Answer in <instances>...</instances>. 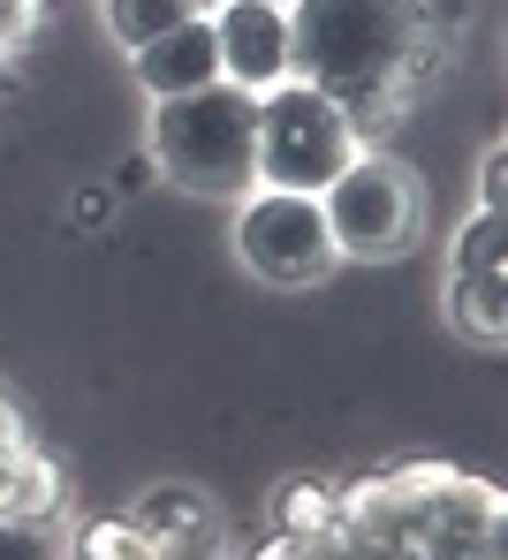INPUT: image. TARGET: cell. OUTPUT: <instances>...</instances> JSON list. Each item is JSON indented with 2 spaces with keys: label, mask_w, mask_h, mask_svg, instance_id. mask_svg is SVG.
Here are the masks:
<instances>
[{
  "label": "cell",
  "mask_w": 508,
  "mask_h": 560,
  "mask_svg": "<svg viewBox=\"0 0 508 560\" xmlns=\"http://www.w3.org/2000/svg\"><path fill=\"white\" fill-rule=\"evenodd\" d=\"M417 0H289V77L357 106H388L417 77Z\"/></svg>",
  "instance_id": "cell-1"
},
{
  "label": "cell",
  "mask_w": 508,
  "mask_h": 560,
  "mask_svg": "<svg viewBox=\"0 0 508 560\" xmlns=\"http://www.w3.org/2000/svg\"><path fill=\"white\" fill-rule=\"evenodd\" d=\"M251 160H258V98L235 84H205V92L160 98L152 106V167L175 175L183 189L205 197H235L251 189Z\"/></svg>",
  "instance_id": "cell-2"
},
{
  "label": "cell",
  "mask_w": 508,
  "mask_h": 560,
  "mask_svg": "<svg viewBox=\"0 0 508 560\" xmlns=\"http://www.w3.org/2000/svg\"><path fill=\"white\" fill-rule=\"evenodd\" d=\"M349 160H357V121L342 114V98H326L304 77L258 92V160H251V175L266 189L319 197Z\"/></svg>",
  "instance_id": "cell-3"
},
{
  "label": "cell",
  "mask_w": 508,
  "mask_h": 560,
  "mask_svg": "<svg viewBox=\"0 0 508 560\" xmlns=\"http://www.w3.org/2000/svg\"><path fill=\"white\" fill-rule=\"evenodd\" d=\"M319 212H326V235L342 258H395L417 228V189L395 160H349L334 183L319 189Z\"/></svg>",
  "instance_id": "cell-4"
},
{
  "label": "cell",
  "mask_w": 508,
  "mask_h": 560,
  "mask_svg": "<svg viewBox=\"0 0 508 560\" xmlns=\"http://www.w3.org/2000/svg\"><path fill=\"white\" fill-rule=\"evenodd\" d=\"M235 250L258 280H281V288H304V280L334 273V235H326V212L304 189H258L243 212H235Z\"/></svg>",
  "instance_id": "cell-5"
},
{
  "label": "cell",
  "mask_w": 508,
  "mask_h": 560,
  "mask_svg": "<svg viewBox=\"0 0 508 560\" xmlns=\"http://www.w3.org/2000/svg\"><path fill=\"white\" fill-rule=\"evenodd\" d=\"M205 23H212L220 84H235L251 98L289 84V8H274V0H220V15H205Z\"/></svg>",
  "instance_id": "cell-6"
},
{
  "label": "cell",
  "mask_w": 508,
  "mask_h": 560,
  "mask_svg": "<svg viewBox=\"0 0 508 560\" xmlns=\"http://www.w3.org/2000/svg\"><path fill=\"white\" fill-rule=\"evenodd\" d=\"M137 84H145L152 98H183V92L220 84V54H212V23H205V8L190 15V23H175L168 38L137 46Z\"/></svg>",
  "instance_id": "cell-7"
},
{
  "label": "cell",
  "mask_w": 508,
  "mask_h": 560,
  "mask_svg": "<svg viewBox=\"0 0 508 560\" xmlns=\"http://www.w3.org/2000/svg\"><path fill=\"white\" fill-rule=\"evenodd\" d=\"M455 326L494 349L508 334V273H455Z\"/></svg>",
  "instance_id": "cell-8"
},
{
  "label": "cell",
  "mask_w": 508,
  "mask_h": 560,
  "mask_svg": "<svg viewBox=\"0 0 508 560\" xmlns=\"http://www.w3.org/2000/svg\"><path fill=\"white\" fill-rule=\"evenodd\" d=\"M198 15V0H106V31L137 54V46H152V38H168L175 23H190Z\"/></svg>",
  "instance_id": "cell-9"
},
{
  "label": "cell",
  "mask_w": 508,
  "mask_h": 560,
  "mask_svg": "<svg viewBox=\"0 0 508 560\" xmlns=\"http://www.w3.org/2000/svg\"><path fill=\"white\" fill-rule=\"evenodd\" d=\"M455 273H508V235H501V212H478L455 243Z\"/></svg>",
  "instance_id": "cell-10"
},
{
  "label": "cell",
  "mask_w": 508,
  "mask_h": 560,
  "mask_svg": "<svg viewBox=\"0 0 508 560\" xmlns=\"http://www.w3.org/2000/svg\"><path fill=\"white\" fill-rule=\"evenodd\" d=\"M84 560H160V546L137 523H92L84 530Z\"/></svg>",
  "instance_id": "cell-11"
},
{
  "label": "cell",
  "mask_w": 508,
  "mask_h": 560,
  "mask_svg": "<svg viewBox=\"0 0 508 560\" xmlns=\"http://www.w3.org/2000/svg\"><path fill=\"white\" fill-rule=\"evenodd\" d=\"M0 560H54V546H46V530H38V523L0 515Z\"/></svg>",
  "instance_id": "cell-12"
},
{
  "label": "cell",
  "mask_w": 508,
  "mask_h": 560,
  "mask_svg": "<svg viewBox=\"0 0 508 560\" xmlns=\"http://www.w3.org/2000/svg\"><path fill=\"white\" fill-rule=\"evenodd\" d=\"M478 212H501V197H508V160L501 152H486V167H478Z\"/></svg>",
  "instance_id": "cell-13"
},
{
  "label": "cell",
  "mask_w": 508,
  "mask_h": 560,
  "mask_svg": "<svg viewBox=\"0 0 508 560\" xmlns=\"http://www.w3.org/2000/svg\"><path fill=\"white\" fill-rule=\"evenodd\" d=\"M289 523H297V530L326 523V492H319V485H297V492H289Z\"/></svg>",
  "instance_id": "cell-14"
},
{
  "label": "cell",
  "mask_w": 508,
  "mask_h": 560,
  "mask_svg": "<svg viewBox=\"0 0 508 560\" xmlns=\"http://www.w3.org/2000/svg\"><path fill=\"white\" fill-rule=\"evenodd\" d=\"M137 183H152V160H122L114 167V189H137Z\"/></svg>",
  "instance_id": "cell-15"
},
{
  "label": "cell",
  "mask_w": 508,
  "mask_h": 560,
  "mask_svg": "<svg viewBox=\"0 0 508 560\" xmlns=\"http://www.w3.org/2000/svg\"><path fill=\"white\" fill-rule=\"evenodd\" d=\"M0 455H15V409L0 401Z\"/></svg>",
  "instance_id": "cell-16"
},
{
  "label": "cell",
  "mask_w": 508,
  "mask_h": 560,
  "mask_svg": "<svg viewBox=\"0 0 508 560\" xmlns=\"http://www.w3.org/2000/svg\"><path fill=\"white\" fill-rule=\"evenodd\" d=\"M8 84H15V77H8V61H0V98H8Z\"/></svg>",
  "instance_id": "cell-17"
},
{
  "label": "cell",
  "mask_w": 508,
  "mask_h": 560,
  "mask_svg": "<svg viewBox=\"0 0 508 560\" xmlns=\"http://www.w3.org/2000/svg\"><path fill=\"white\" fill-rule=\"evenodd\" d=\"M274 8H289V0H274Z\"/></svg>",
  "instance_id": "cell-18"
}]
</instances>
